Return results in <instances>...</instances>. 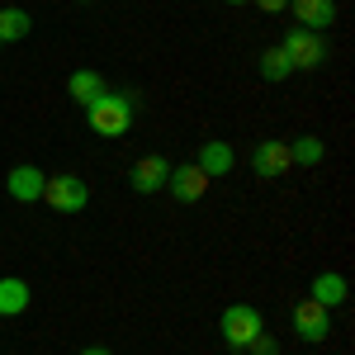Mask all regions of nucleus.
Here are the masks:
<instances>
[{"mask_svg":"<svg viewBox=\"0 0 355 355\" xmlns=\"http://www.w3.org/2000/svg\"><path fill=\"white\" fill-rule=\"evenodd\" d=\"M308 299H318L322 308H341V303H346V275H336V270H322L318 279H313V289H308Z\"/></svg>","mask_w":355,"mask_h":355,"instance_id":"f8f14e48","label":"nucleus"},{"mask_svg":"<svg viewBox=\"0 0 355 355\" xmlns=\"http://www.w3.org/2000/svg\"><path fill=\"white\" fill-rule=\"evenodd\" d=\"M209 185H214V180H209L194 162L190 166H175V171L166 175V190L175 194V204H199V199L209 194Z\"/></svg>","mask_w":355,"mask_h":355,"instance_id":"423d86ee","label":"nucleus"},{"mask_svg":"<svg viewBox=\"0 0 355 355\" xmlns=\"http://www.w3.org/2000/svg\"><path fill=\"white\" fill-rule=\"evenodd\" d=\"M43 199L53 204L57 214H81L85 204H90V190H85L81 175H48V185H43Z\"/></svg>","mask_w":355,"mask_h":355,"instance_id":"20e7f679","label":"nucleus"},{"mask_svg":"<svg viewBox=\"0 0 355 355\" xmlns=\"http://www.w3.org/2000/svg\"><path fill=\"white\" fill-rule=\"evenodd\" d=\"M275 48L284 53L289 71H318V67L327 62V38L313 33V28H289L284 43H275Z\"/></svg>","mask_w":355,"mask_h":355,"instance_id":"f03ea898","label":"nucleus"},{"mask_svg":"<svg viewBox=\"0 0 355 355\" xmlns=\"http://www.w3.org/2000/svg\"><path fill=\"white\" fill-rule=\"evenodd\" d=\"M194 166H199L209 180H223V175L237 166V152H232V142H218V137H214V142H204V147H199Z\"/></svg>","mask_w":355,"mask_h":355,"instance_id":"1a4fd4ad","label":"nucleus"},{"mask_svg":"<svg viewBox=\"0 0 355 355\" xmlns=\"http://www.w3.org/2000/svg\"><path fill=\"white\" fill-rule=\"evenodd\" d=\"M67 90H71V100H76V105H95V100H100L110 85L100 81V71H71Z\"/></svg>","mask_w":355,"mask_h":355,"instance_id":"4468645a","label":"nucleus"},{"mask_svg":"<svg viewBox=\"0 0 355 355\" xmlns=\"http://www.w3.org/2000/svg\"><path fill=\"white\" fill-rule=\"evenodd\" d=\"M251 5H261L266 15H279V10H289V0H251Z\"/></svg>","mask_w":355,"mask_h":355,"instance_id":"6ab92c4d","label":"nucleus"},{"mask_svg":"<svg viewBox=\"0 0 355 355\" xmlns=\"http://www.w3.org/2000/svg\"><path fill=\"white\" fill-rule=\"evenodd\" d=\"M166 175H171V162H166V157H142V162H133V171H128V180H133L137 194L166 190Z\"/></svg>","mask_w":355,"mask_h":355,"instance_id":"9d476101","label":"nucleus"},{"mask_svg":"<svg viewBox=\"0 0 355 355\" xmlns=\"http://www.w3.org/2000/svg\"><path fill=\"white\" fill-rule=\"evenodd\" d=\"M0 48H5V43H0Z\"/></svg>","mask_w":355,"mask_h":355,"instance_id":"5701e85b","label":"nucleus"},{"mask_svg":"<svg viewBox=\"0 0 355 355\" xmlns=\"http://www.w3.org/2000/svg\"><path fill=\"white\" fill-rule=\"evenodd\" d=\"M294 331H299L308 346L327 341V336H331V308H322L318 299H303L299 308H294Z\"/></svg>","mask_w":355,"mask_h":355,"instance_id":"39448f33","label":"nucleus"},{"mask_svg":"<svg viewBox=\"0 0 355 355\" xmlns=\"http://www.w3.org/2000/svg\"><path fill=\"white\" fill-rule=\"evenodd\" d=\"M43 185H48V175H43L38 166H15V171L5 175V190H10V199H19V204L43 199Z\"/></svg>","mask_w":355,"mask_h":355,"instance_id":"6e6552de","label":"nucleus"},{"mask_svg":"<svg viewBox=\"0 0 355 355\" xmlns=\"http://www.w3.org/2000/svg\"><path fill=\"white\" fill-rule=\"evenodd\" d=\"M24 308H28V284L15 279V275H5L0 279V318H19Z\"/></svg>","mask_w":355,"mask_h":355,"instance_id":"ddd939ff","label":"nucleus"},{"mask_svg":"<svg viewBox=\"0 0 355 355\" xmlns=\"http://www.w3.org/2000/svg\"><path fill=\"white\" fill-rule=\"evenodd\" d=\"M246 351H251V355H279V346H275V336H266V331H261V336H256Z\"/></svg>","mask_w":355,"mask_h":355,"instance_id":"a211bd4d","label":"nucleus"},{"mask_svg":"<svg viewBox=\"0 0 355 355\" xmlns=\"http://www.w3.org/2000/svg\"><path fill=\"white\" fill-rule=\"evenodd\" d=\"M81 5H90V0H81Z\"/></svg>","mask_w":355,"mask_h":355,"instance_id":"4be33fe9","label":"nucleus"},{"mask_svg":"<svg viewBox=\"0 0 355 355\" xmlns=\"http://www.w3.org/2000/svg\"><path fill=\"white\" fill-rule=\"evenodd\" d=\"M133 110H137L133 95L105 90L95 105H85V123H90V128H95L100 137H123L128 128H133Z\"/></svg>","mask_w":355,"mask_h":355,"instance_id":"f257e3e1","label":"nucleus"},{"mask_svg":"<svg viewBox=\"0 0 355 355\" xmlns=\"http://www.w3.org/2000/svg\"><path fill=\"white\" fill-rule=\"evenodd\" d=\"M289 10H294L299 28H313V33L331 28V19H336V0H289Z\"/></svg>","mask_w":355,"mask_h":355,"instance_id":"9b49d317","label":"nucleus"},{"mask_svg":"<svg viewBox=\"0 0 355 355\" xmlns=\"http://www.w3.org/2000/svg\"><path fill=\"white\" fill-rule=\"evenodd\" d=\"M322 157H327V147H322V137L303 133V137H294V142H289V162H294V166H318Z\"/></svg>","mask_w":355,"mask_h":355,"instance_id":"dca6fc26","label":"nucleus"},{"mask_svg":"<svg viewBox=\"0 0 355 355\" xmlns=\"http://www.w3.org/2000/svg\"><path fill=\"white\" fill-rule=\"evenodd\" d=\"M289 142H279V137H266V142H256L251 147V171L261 175V180H275V175H284L289 171Z\"/></svg>","mask_w":355,"mask_h":355,"instance_id":"0eeeda50","label":"nucleus"},{"mask_svg":"<svg viewBox=\"0 0 355 355\" xmlns=\"http://www.w3.org/2000/svg\"><path fill=\"white\" fill-rule=\"evenodd\" d=\"M261 76H266V81H284V76H289V62H284L279 48H270V53L261 57Z\"/></svg>","mask_w":355,"mask_h":355,"instance_id":"f3484780","label":"nucleus"},{"mask_svg":"<svg viewBox=\"0 0 355 355\" xmlns=\"http://www.w3.org/2000/svg\"><path fill=\"white\" fill-rule=\"evenodd\" d=\"M81 355H114V351H110V346H85Z\"/></svg>","mask_w":355,"mask_h":355,"instance_id":"aec40b11","label":"nucleus"},{"mask_svg":"<svg viewBox=\"0 0 355 355\" xmlns=\"http://www.w3.org/2000/svg\"><path fill=\"white\" fill-rule=\"evenodd\" d=\"M218 331H223V341H227L232 351H246V346L266 331V318H261L251 303H232V308H223Z\"/></svg>","mask_w":355,"mask_h":355,"instance_id":"7ed1b4c3","label":"nucleus"},{"mask_svg":"<svg viewBox=\"0 0 355 355\" xmlns=\"http://www.w3.org/2000/svg\"><path fill=\"white\" fill-rule=\"evenodd\" d=\"M28 28H33V19H28L19 5H5L0 10V43H19V38H28Z\"/></svg>","mask_w":355,"mask_h":355,"instance_id":"2eb2a0df","label":"nucleus"},{"mask_svg":"<svg viewBox=\"0 0 355 355\" xmlns=\"http://www.w3.org/2000/svg\"><path fill=\"white\" fill-rule=\"evenodd\" d=\"M227 5H246V0H227Z\"/></svg>","mask_w":355,"mask_h":355,"instance_id":"412c9836","label":"nucleus"}]
</instances>
